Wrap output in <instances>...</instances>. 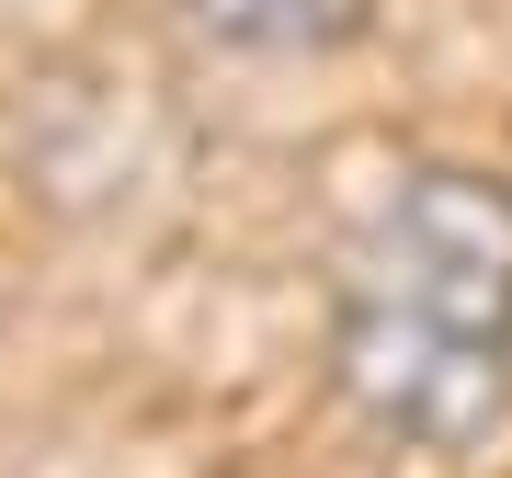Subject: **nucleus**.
Segmentation results:
<instances>
[{"mask_svg":"<svg viewBox=\"0 0 512 478\" xmlns=\"http://www.w3.org/2000/svg\"><path fill=\"white\" fill-rule=\"evenodd\" d=\"M330 399L399 456H478L512 433V183L410 160L330 262Z\"/></svg>","mask_w":512,"mask_h":478,"instance_id":"obj_1","label":"nucleus"}]
</instances>
